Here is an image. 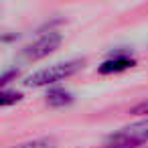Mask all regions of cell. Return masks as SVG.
I'll list each match as a JSON object with an SVG mask.
<instances>
[{
	"label": "cell",
	"mask_w": 148,
	"mask_h": 148,
	"mask_svg": "<svg viewBox=\"0 0 148 148\" xmlns=\"http://www.w3.org/2000/svg\"><path fill=\"white\" fill-rule=\"evenodd\" d=\"M83 65V61L79 59H71L65 63H53L49 67H43L39 71H35L33 75H29L23 83L29 87H45V85H53L57 81H63L67 77H71L73 73L79 71V67Z\"/></svg>",
	"instance_id": "6da1fadb"
},
{
	"label": "cell",
	"mask_w": 148,
	"mask_h": 148,
	"mask_svg": "<svg viewBox=\"0 0 148 148\" xmlns=\"http://www.w3.org/2000/svg\"><path fill=\"white\" fill-rule=\"evenodd\" d=\"M106 142L108 144H122V146H130V148H138V146L146 144L148 142V118L120 128L118 132L110 134L106 138Z\"/></svg>",
	"instance_id": "7a4b0ae2"
},
{
	"label": "cell",
	"mask_w": 148,
	"mask_h": 148,
	"mask_svg": "<svg viewBox=\"0 0 148 148\" xmlns=\"http://www.w3.org/2000/svg\"><path fill=\"white\" fill-rule=\"evenodd\" d=\"M61 41H63L61 33L49 31V33L41 35L37 41H33L31 45H27V47L23 49V57H25L27 61H39V59H43V57L55 53V51L59 49Z\"/></svg>",
	"instance_id": "3957f363"
},
{
	"label": "cell",
	"mask_w": 148,
	"mask_h": 148,
	"mask_svg": "<svg viewBox=\"0 0 148 148\" xmlns=\"http://www.w3.org/2000/svg\"><path fill=\"white\" fill-rule=\"evenodd\" d=\"M134 65V59L132 57H126V55H118L114 59H108L99 65V73H118V71H124L128 67Z\"/></svg>",
	"instance_id": "277c9868"
},
{
	"label": "cell",
	"mask_w": 148,
	"mask_h": 148,
	"mask_svg": "<svg viewBox=\"0 0 148 148\" xmlns=\"http://www.w3.org/2000/svg\"><path fill=\"white\" fill-rule=\"evenodd\" d=\"M71 101H73V95L63 87H53L47 91V103L53 108H63V106H69Z\"/></svg>",
	"instance_id": "5b68a950"
},
{
	"label": "cell",
	"mask_w": 148,
	"mask_h": 148,
	"mask_svg": "<svg viewBox=\"0 0 148 148\" xmlns=\"http://www.w3.org/2000/svg\"><path fill=\"white\" fill-rule=\"evenodd\" d=\"M10 148H57V140L51 136H45V138H37V140H31V142H25L18 146H10Z\"/></svg>",
	"instance_id": "8992f818"
},
{
	"label": "cell",
	"mask_w": 148,
	"mask_h": 148,
	"mask_svg": "<svg viewBox=\"0 0 148 148\" xmlns=\"http://www.w3.org/2000/svg\"><path fill=\"white\" fill-rule=\"evenodd\" d=\"M23 95L18 91H8V89H2V93H0V106L6 108V106H12L16 101H21Z\"/></svg>",
	"instance_id": "52a82bcc"
},
{
	"label": "cell",
	"mask_w": 148,
	"mask_h": 148,
	"mask_svg": "<svg viewBox=\"0 0 148 148\" xmlns=\"http://www.w3.org/2000/svg\"><path fill=\"white\" fill-rule=\"evenodd\" d=\"M130 114H134V116H148V99L136 103L134 108H130Z\"/></svg>",
	"instance_id": "ba28073f"
},
{
	"label": "cell",
	"mask_w": 148,
	"mask_h": 148,
	"mask_svg": "<svg viewBox=\"0 0 148 148\" xmlns=\"http://www.w3.org/2000/svg\"><path fill=\"white\" fill-rule=\"evenodd\" d=\"M16 75H18V69L4 71V73H2V77H0V85H6V83H10V79H12V77H16Z\"/></svg>",
	"instance_id": "9c48e42d"
},
{
	"label": "cell",
	"mask_w": 148,
	"mask_h": 148,
	"mask_svg": "<svg viewBox=\"0 0 148 148\" xmlns=\"http://www.w3.org/2000/svg\"><path fill=\"white\" fill-rule=\"evenodd\" d=\"M101 148H130V146H122V144H108V142H106Z\"/></svg>",
	"instance_id": "30bf717a"
}]
</instances>
